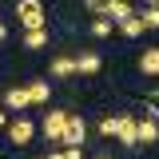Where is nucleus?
<instances>
[{"label":"nucleus","instance_id":"obj_1","mask_svg":"<svg viewBox=\"0 0 159 159\" xmlns=\"http://www.w3.org/2000/svg\"><path fill=\"white\" fill-rule=\"evenodd\" d=\"M16 20L24 24V32L28 28H48V12H44L40 0H16Z\"/></svg>","mask_w":159,"mask_h":159},{"label":"nucleus","instance_id":"obj_2","mask_svg":"<svg viewBox=\"0 0 159 159\" xmlns=\"http://www.w3.org/2000/svg\"><path fill=\"white\" fill-rule=\"evenodd\" d=\"M84 135H88V123H84V116L68 111V119H64V139H60V143H68V147H84Z\"/></svg>","mask_w":159,"mask_h":159},{"label":"nucleus","instance_id":"obj_3","mask_svg":"<svg viewBox=\"0 0 159 159\" xmlns=\"http://www.w3.org/2000/svg\"><path fill=\"white\" fill-rule=\"evenodd\" d=\"M32 135H36V127H32V119H8V139L16 143V147H24V143H32Z\"/></svg>","mask_w":159,"mask_h":159},{"label":"nucleus","instance_id":"obj_4","mask_svg":"<svg viewBox=\"0 0 159 159\" xmlns=\"http://www.w3.org/2000/svg\"><path fill=\"white\" fill-rule=\"evenodd\" d=\"M116 139L123 147H139V131H135V116H119L116 123Z\"/></svg>","mask_w":159,"mask_h":159},{"label":"nucleus","instance_id":"obj_5","mask_svg":"<svg viewBox=\"0 0 159 159\" xmlns=\"http://www.w3.org/2000/svg\"><path fill=\"white\" fill-rule=\"evenodd\" d=\"M64 119H68V111H48V116H44V127H40L44 139L60 143V139H64Z\"/></svg>","mask_w":159,"mask_h":159},{"label":"nucleus","instance_id":"obj_6","mask_svg":"<svg viewBox=\"0 0 159 159\" xmlns=\"http://www.w3.org/2000/svg\"><path fill=\"white\" fill-rule=\"evenodd\" d=\"M135 131H139V143H159V119L155 116L135 119Z\"/></svg>","mask_w":159,"mask_h":159},{"label":"nucleus","instance_id":"obj_7","mask_svg":"<svg viewBox=\"0 0 159 159\" xmlns=\"http://www.w3.org/2000/svg\"><path fill=\"white\" fill-rule=\"evenodd\" d=\"M28 103H32L28 88H8V92H4V107H8V111H24Z\"/></svg>","mask_w":159,"mask_h":159},{"label":"nucleus","instance_id":"obj_8","mask_svg":"<svg viewBox=\"0 0 159 159\" xmlns=\"http://www.w3.org/2000/svg\"><path fill=\"white\" fill-rule=\"evenodd\" d=\"M99 68H103L99 52H80V56H76V72H84V76H96Z\"/></svg>","mask_w":159,"mask_h":159},{"label":"nucleus","instance_id":"obj_9","mask_svg":"<svg viewBox=\"0 0 159 159\" xmlns=\"http://www.w3.org/2000/svg\"><path fill=\"white\" fill-rule=\"evenodd\" d=\"M139 72H143V76H159V48H147V52L139 56Z\"/></svg>","mask_w":159,"mask_h":159},{"label":"nucleus","instance_id":"obj_10","mask_svg":"<svg viewBox=\"0 0 159 159\" xmlns=\"http://www.w3.org/2000/svg\"><path fill=\"white\" fill-rule=\"evenodd\" d=\"M103 16H111L119 24V20H127V16H135V8H131V4H127V0H111V4H107V12H103Z\"/></svg>","mask_w":159,"mask_h":159},{"label":"nucleus","instance_id":"obj_11","mask_svg":"<svg viewBox=\"0 0 159 159\" xmlns=\"http://www.w3.org/2000/svg\"><path fill=\"white\" fill-rule=\"evenodd\" d=\"M44 44H48V28H28V32H24V48L40 52Z\"/></svg>","mask_w":159,"mask_h":159},{"label":"nucleus","instance_id":"obj_12","mask_svg":"<svg viewBox=\"0 0 159 159\" xmlns=\"http://www.w3.org/2000/svg\"><path fill=\"white\" fill-rule=\"evenodd\" d=\"M52 76H60V80H64V76H76V60H72V56H56V60H52Z\"/></svg>","mask_w":159,"mask_h":159},{"label":"nucleus","instance_id":"obj_13","mask_svg":"<svg viewBox=\"0 0 159 159\" xmlns=\"http://www.w3.org/2000/svg\"><path fill=\"white\" fill-rule=\"evenodd\" d=\"M28 96H32V103H48V96H52L48 80H32V84H28Z\"/></svg>","mask_w":159,"mask_h":159},{"label":"nucleus","instance_id":"obj_14","mask_svg":"<svg viewBox=\"0 0 159 159\" xmlns=\"http://www.w3.org/2000/svg\"><path fill=\"white\" fill-rule=\"evenodd\" d=\"M135 16H139L143 28H159V4H147L143 12H135Z\"/></svg>","mask_w":159,"mask_h":159},{"label":"nucleus","instance_id":"obj_15","mask_svg":"<svg viewBox=\"0 0 159 159\" xmlns=\"http://www.w3.org/2000/svg\"><path fill=\"white\" fill-rule=\"evenodd\" d=\"M119 32H123L127 40H135L139 32H143V24H139V16H127V20H119Z\"/></svg>","mask_w":159,"mask_h":159},{"label":"nucleus","instance_id":"obj_16","mask_svg":"<svg viewBox=\"0 0 159 159\" xmlns=\"http://www.w3.org/2000/svg\"><path fill=\"white\" fill-rule=\"evenodd\" d=\"M107 32H111V20H107V16H96V20H92V36H96V40H103Z\"/></svg>","mask_w":159,"mask_h":159},{"label":"nucleus","instance_id":"obj_17","mask_svg":"<svg viewBox=\"0 0 159 159\" xmlns=\"http://www.w3.org/2000/svg\"><path fill=\"white\" fill-rule=\"evenodd\" d=\"M116 123H119V116H103V119H99V135L111 139V135H116Z\"/></svg>","mask_w":159,"mask_h":159},{"label":"nucleus","instance_id":"obj_18","mask_svg":"<svg viewBox=\"0 0 159 159\" xmlns=\"http://www.w3.org/2000/svg\"><path fill=\"white\" fill-rule=\"evenodd\" d=\"M107 4H111V0H84V8H88V12H96V16L107 12Z\"/></svg>","mask_w":159,"mask_h":159},{"label":"nucleus","instance_id":"obj_19","mask_svg":"<svg viewBox=\"0 0 159 159\" xmlns=\"http://www.w3.org/2000/svg\"><path fill=\"white\" fill-rule=\"evenodd\" d=\"M147 107H151V116L159 119V92H151V96H147Z\"/></svg>","mask_w":159,"mask_h":159},{"label":"nucleus","instance_id":"obj_20","mask_svg":"<svg viewBox=\"0 0 159 159\" xmlns=\"http://www.w3.org/2000/svg\"><path fill=\"white\" fill-rule=\"evenodd\" d=\"M84 155V147H64V159H80Z\"/></svg>","mask_w":159,"mask_h":159},{"label":"nucleus","instance_id":"obj_21","mask_svg":"<svg viewBox=\"0 0 159 159\" xmlns=\"http://www.w3.org/2000/svg\"><path fill=\"white\" fill-rule=\"evenodd\" d=\"M0 127H8V111L4 107H0Z\"/></svg>","mask_w":159,"mask_h":159},{"label":"nucleus","instance_id":"obj_22","mask_svg":"<svg viewBox=\"0 0 159 159\" xmlns=\"http://www.w3.org/2000/svg\"><path fill=\"white\" fill-rule=\"evenodd\" d=\"M4 40H8V28H4V24H0V44H4Z\"/></svg>","mask_w":159,"mask_h":159},{"label":"nucleus","instance_id":"obj_23","mask_svg":"<svg viewBox=\"0 0 159 159\" xmlns=\"http://www.w3.org/2000/svg\"><path fill=\"white\" fill-rule=\"evenodd\" d=\"M44 159H64V151H56V155H44Z\"/></svg>","mask_w":159,"mask_h":159},{"label":"nucleus","instance_id":"obj_24","mask_svg":"<svg viewBox=\"0 0 159 159\" xmlns=\"http://www.w3.org/2000/svg\"><path fill=\"white\" fill-rule=\"evenodd\" d=\"M103 159H107V155H103Z\"/></svg>","mask_w":159,"mask_h":159}]
</instances>
